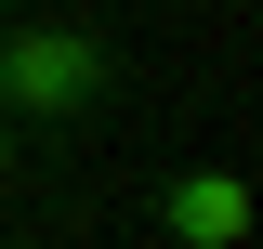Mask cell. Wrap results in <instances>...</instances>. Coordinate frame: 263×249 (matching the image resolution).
Wrapping results in <instances>:
<instances>
[{
  "mask_svg": "<svg viewBox=\"0 0 263 249\" xmlns=\"http://www.w3.org/2000/svg\"><path fill=\"white\" fill-rule=\"evenodd\" d=\"M119 92V53H105L79 13H13L0 27V118L13 131H79Z\"/></svg>",
  "mask_w": 263,
  "mask_h": 249,
  "instance_id": "obj_1",
  "label": "cell"
},
{
  "mask_svg": "<svg viewBox=\"0 0 263 249\" xmlns=\"http://www.w3.org/2000/svg\"><path fill=\"white\" fill-rule=\"evenodd\" d=\"M158 236L171 249H250V184L237 171H171L158 184Z\"/></svg>",
  "mask_w": 263,
  "mask_h": 249,
  "instance_id": "obj_2",
  "label": "cell"
},
{
  "mask_svg": "<svg viewBox=\"0 0 263 249\" xmlns=\"http://www.w3.org/2000/svg\"><path fill=\"white\" fill-rule=\"evenodd\" d=\"M0 184H13V118H0Z\"/></svg>",
  "mask_w": 263,
  "mask_h": 249,
  "instance_id": "obj_3",
  "label": "cell"
}]
</instances>
